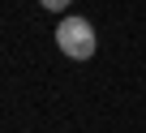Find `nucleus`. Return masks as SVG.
I'll return each instance as SVG.
<instances>
[{
  "label": "nucleus",
  "instance_id": "f03ea898",
  "mask_svg": "<svg viewBox=\"0 0 146 133\" xmlns=\"http://www.w3.org/2000/svg\"><path fill=\"white\" fill-rule=\"evenodd\" d=\"M39 5H43V9H52V13H60V9H69V5H73V0H39Z\"/></svg>",
  "mask_w": 146,
  "mask_h": 133
},
{
  "label": "nucleus",
  "instance_id": "f257e3e1",
  "mask_svg": "<svg viewBox=\"0 0 146 133\" xmlns=\"http://www.w3.org/2000/svg\"><path fill=\"white\" fill-rule=\"evenodd\" d=\"M56 47H60L69 60H90L95 47H99L95 26H90L86 17H64V22L56 26Z\"/></svg>",
  "mask_w": 146,
  "mask_h": 133
}]
</instances>
